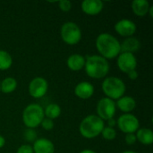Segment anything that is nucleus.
I'll list each match as a JSON object with an SVG mask.
<instances>
[{
    "label": "nucleus",
    "mask_w": 153,
    "mask_h": 153,
    "mask_svg": "<svg viewBox=\"0 0 153 153\" xmlns=\"http://www.w3.org/2000/svg\"><path fill=\"white\" fill-rule=\"evenodd\" d=\"M95 46L99 55L108 61L117 58L121 53L119 40L108 32H102L99 34L96 38Z\"/></svg>",
    "instance_id": "obj_1"
},
{
    "label": "nucleus",
    "mask_w": 153,
    "mask_h": 153,
    "mask_svg": "<svg viewBox=\"0 0 153 153\" xmlns=\"http://www.w3.org/2000/svg\"><path fill=\"white\" fill-rule=\"evenodd\" d=\"M85 74L91 79H105L110 70L109 63L100 55H91L85 57Z\"/></svg>",
    "instance_id": "obj_2"
},
{
    "label": "nucleus",
    "mask_w": 153,
    "mask_h": 153,
    "mask_svg": "<svg viewBox=\"0 0 153 153\" xmlns=\"http://www.w3.org/2000/svg\"><path fill=\"white\" fill-rule=\"evenodd\" d=\"M105 122L97 115H88L79 125V133L85 139H94L100 135L105 127Z\"/></svg>",
    "instance_id": "obj_3"
},
{
    "label": "nucleus",
    "mask_w": 153,
    "mask_h": 153,
    "mask_svg": "<svg viewBox=\"0 0 153 153\" xmlns=\"http://www.w3.org/2000/svg\"><path fill=\"white\" fill-rule=\"evenodd\" d=\"M101 90L106 98L116 101L125 95L126 86L122 79L117 76H108L103 80L101 83Z\"/></svg>",
    "instance_id": "obj_4"
},
{
    "label": "nucleus",
    "mask_w": 153,
    "mask_h": 153,
    "mask_svg": "<svg viewBox=\"0 0 153 153\" xmlns=\"http://www.w3.org/2000/svg\"><path fill=\"white\" fill-rule=\"evenodd\" d=\"M44 118V108L38 103H31L26 106L22 114L23 125L30 129L39 127Z\"/></svg>",
    "instance_id": "obj_5"
},
{
    "label": "nucleus",
    "mask_w": 153,
    "mask_h": 153,
    "mask_svg": "<svg viewBox=\"0 0 153 153\" xmlns=\"http://www.w3.org/2000/svg\"><path fill=\"white\" fill-rule=\"evenodd\" d=\"M60 36L65 44L74 46L77 45L82 39V30L75 22H66L60 29Z\"/></svg>",
    "instance_id": "obj_6"
},
{
    "label": "nucleus",
    "mask_w": 153,
    "mask_h": 153,
    "mask_svg": "<svg viewBox=\"0 0 153 153\" xmlns=\"http://www.w3.org/2000/svg\"><path fill=\"white\" fill-rule=\"evenodd\" d=\"M96 111L97 116L104 122L111 118H114L117 112L116 101L106 97L101 98L97 103Z\"/></svg>",
    "instance_id": "obj_7"
},
{
    "label": "nucleus",
    "mask_w": 153,
    "mask_h": 153,
    "mask_svg": "<svg viewBox=\"0 0 153 153\" xmlns=\"http://www.w3.org/2000/svg\"><path fill=\"white\" fill-rule=\"evenodd\" d=\"M117 126L118 129L126 134H135L136 131L140 128V122L137 117L131 113L123 114L117 118Z\"/></svg>",
    "instance_id": "obj_8"
},
{
    "label": "nucleus",
    "mask_w": 153,
    "mask_h": 153,
    "mask_svg": "<svg viewBox=\"0 0 153 153\" xmlns=\"http://www.w3.org/2000/svg\"><path fill=\"white\" fill-rule=\"evenodd\" d=\"M48 91V81L41 76H37L33 78L28 86V92L33 99L43 98Z\"/></svg>",
    "instance_id": "obj_9"
},
{
    "label": "nucleus",
    "mask_w": 153,
    "mask_h": 153,
    "mask_svg": "<svg viewBox=\"0 0 153 153\" xmlns=\"http://www.w3.org/2000/svg\"><path fill=\"white\" fill-rule=\"evenodd\" d=\"M137 64V58L134 54L120 53L117 57V65L118 69L126 74L134 70H136Z\"/></svg>",
    "instance_id": "obj_10"
},
{
    "label": "nucleus",
    "mask_w": 153,
    "mask_h": 153,
    "mask_svg": "<svg viewBox=\"0 0 153 153\" xmlns=\"http://www.w3.org/2000/svg\"><path fill=\"white\" fill-rule=\"evenodd\" d=\"M115 31L121 37L129 38L133 37L137 30V26L134 21L130 19H121L115 23Z\"/></svg>",
    "instance_id": "obj_11"
},
{
    "label": "nucleus",
    "mask_w": 153,
    "mask_h": 153,
    "mask_svg": "<svg viewBox=\"0 0 153 153\" xmlns=\"http://www.w3.org/2000/svg\"><path fill=\"white\" fill-rule=\"evenodd\" d=\"M81 7L85 14L95 16L102 12L104 4L101 0H84L82 2Z\"/></svg>",
    "instance_id": "obj_12"
},
{
    "label": "nucleus",
    "mask_w": 153,
    "mask_h": 153,
    "mask_svg": "<svg viewBox=\"0 0 153 153\" xmlns=\"http://www.w3.org/2000/svg\"><path fill=\"white\" fill-rule=\"evenodd\" d=\"M95 89L90 82H81L74 87V95L81 100H89L94 94Z\"/></svg>",
    "instance_id": "obj_13"
},
{
    "label": "nucleus",
    "mask_w": 153,
    "mask_h": 153,
    "mask_svg": "<svg viewBox=\"0 0 153 153\" xmlns=\"http://www.w3.org/2000/svg\"><path fill=\"white\" fill-rule=\"evenodd\" d=\"M33 153H55V145L47 138H38L32 143Z\"/></svg>",
    "instance_id": "obj_14"
},
{
    "label": "nucleus",
    "mask_w": 153,
    "mask_h": 153,
    "mask_svg": "<svg viewBox=\"0 0 153 153\" xmlns=\"http://www.w3.org/2000/svg\"><path fill=\"white\" fill-rule=\"evenodd\" d=\"M117 108H118L124 114H129L134 111L136 108V100L134 98L127 95H124L116 100Z\"/></svg>",
    "instance_id": "obj_15"
},
{
    "label": "nucleus",
    "mask_w": 153,
    "mask_h": 153,
    "mask_svg": "<svg viewBox=\"0 0 153 153\" xmlns=\"http://www.w3.org/2000/svg\"><path fill=\"white\" fill-rule=\"evenodd\" d=\"M141 48V42L135 37L126 38L122 42H120V51L121 53H131L134 54Z\"/></svg>",
    "instance_id": "obj_16"
},
{
    "label": "nucleus",
    "mask_w": 153,
    "mask_h": 153,
    "mask_svg": "<svg viewBox=\"0 0 153 153\" xmlns=\"http://www.w3.org/2000/svg\"><path fill=\"white\" fill-rule=\"evenodd\" d=\"M66 65L71 71L79 72L84 68L85 56L81 54H72L67 57Z\"/></svg>",
    "instance_id": "obj_17"
},
{
    "label": "nucleus",
    "mask_w": 153,
    "mask_h": 153,
    "mask_svg": "<svg viewBox=\"0 0 153 153\" xmlns=\"http://www.w3.org/2000/svg\"><path fill=\"white\" fill-rule=\"evenodd\" d=\"M136 140L143 145H152L153 143V132L150 128L140 127L135 133Z\"/></svg>",
    "instance_id": "obj_18"
},
{
    "label": "nucleus",
    "mask_w": 153,
    "mask_h": 153,
    "mask_svg": "<svg viewBox=\"0 0 153 153\" xmlns=\"http://www.w3.org/2000/svg\"><path fill=\"white\" fill-rule=\"evenodd\" d=\"M150 6V3L146 0H134L131 4L133 13L139 17H143L147 15Z\"/></svg>",
    "instance_id": "obj_19"
},
{
    "label": "nucleus",
    "mask_w": 153,
    "mask_h": 153,
    "mask_svg": "<svg viewBox=\"0 0 153 153\" xmlns=\"http://www.w3.org/2000/svg\"><path fill=\"white\" fill-rule=\"evenodd\" d=\"M18 83L15 78L8 76L0 82V91L4 94H11L17 89Z\"/></svg>",
    "instance_id": "obj_20"
},
{
    "label": "nucleus",
    "mask_w": 153,
    "mask_h": 153,
    "mask_svg": "<svg viewBox=\"0 0 153 153\" xmlns=\"http://www.w3.org/2000/svg\"><path fill=\"white\" fill-rule=\"evenodd\" d=\"M61 115V108L56 103H50L44 108V116L46 118L55 120Z\"/></svg>",
    "instance_id": "obj_21"
},
{
    "label": "nucleus",
    "mask_w": 153,
    "mask_h": 153,
    "mask_svg": "<svg viewBox=\"0 0 153 153\" xmlns=\"http://www.w3.org/2000/svg\"><path fill=\"white\" fill-rule=\"evenodd\" d=\"M13 65V57L5 50L0 49V71L8 70Z\"/></svg>",
    "instance_id": "obj_22"
},
{
    "label": "nucleus",
    "mask_w": 153,
    "mask_h": 153,
    "mask_svg": "<svg viewBox=\"0 0 153 153\" xmlns=\"http://www.w3.org/2000/svg\"><path fill=\"white\" fill-rule=\"evenodd\" d=\"M100 134H101L102 138L105 139L106 141H113L117 137V131L113 127L105 126Z\"/></svg>",
    "instance_id": "obj_23"
},
{
    "label": "nucleus",
    "mask_w": 153,
    "mask_h": 153,
    "mask_svg": "<svg viewBox=\"0 0 153 153\" xmlns=\"http://www.w3.org/2000/svg\"><path fill=\"white\" fill-rule=\"evenodd\" d=\"M23 139L28 142V143H34L38 137H37V133L34 129H30V128H27L24 133H23Z\"/></svg>",
    "instance_id": "obj_24"
},
{
    "label": "nucleus",
    "mask_w": 153,
    "mask_h": 153,
    "mask_svg": "<svg viewBox=\"0 0 153 153\" xmlns=\"http://www.w3.org/2000/svg\"><path fill=\"white\" fill-rule=\"evenodd\" d=\"M58 4V7L59 9L62 11V12H65V13H67L69 12L71 9H72V2L69 1V0H60L57 2Z\"/></svg>",
    "instance_id": "obj_25"
},
{
    "label": "nucleus",
    "mask_w": 153,
    "mask_h": 153,
    "mask_svg": "<svg viewBox=\"0 0 153 153\" xmlns=\"http://www.w3.org/2000/svg\"><path fill=\"white\" fill-rule=\"evenodd\" d=\"M54 121L48 118H44L40 124V126L45 130V131H51L54 128Z\"/></svg>",
    "instance_id": "obj_26"
},
{
    "label": "nucleus",
    "mask_w": 153,
    "mask_h": 153,
    "mask_svg": "<svg viewBox=\"0 0 153 153\" xmlns=\"http://www.w3.org/2000/svg\"><path fill=\"white\" fill-rule=\"evenodd\" d=\"M125 142L127 145H134L136 143V136L135 134H127L125 136Z\"/></svg>",
    "instance_id": "obj_27"
},
{
    "label": "nucleus",
    "mask_w": 153,
    "mask_h": 153,
    "mask_svg": "<svg viewBox=\"0 0 153 153\" xmlns=\"http://www.w3.org/2000/svg\"><path fill=\"white\" fill-rule=\"evenodd\" d=\"M16 153H33V150H32L31 145H30V144H22L17 149Z\"/></svg>",
    "instance_id": "obj_28"
},
{
    "label": "nucleus",
    "mask_w": 153,
    "mask_h": 153,
    "mask_svg": "<svg viewBox=\"0 0 153 153\" xmlns=\"http://www.w3.org/2000/svg\"><path fill=\"white\" fill-rule=\"evenodd\" d=\"M127 76H128V78H129L130 80H132V81H135V80L138 78L139 74H138V72H137L136 70H134V71H132V72L128 73V74H127Z\"/></svg>",
    "instance_id": "obj_29"
},
{
    "label": "nucleus",
    "mask_w": 153,
    "mask_h": 153,
    "mask_svg": "<svg viewBox=\"0 0 153 153\" xmlns=\"http://www.w3.org/2000/svg\"><path fill=\"white\" fill-rule=\"evenodd\" d=\"M106 122H107V124H108L107 126L115 128V126H117V120H116L115 118H111V119H109V120H108V121H106Z\"/></svg>",
    "instance_id": "obj_30"
},
{
    "label": "nucleus",
    "mask_w": 153,
    "mask_h": 153,
    "mask_svg": "<svg viewBox=\"0 0 153 153\" xmlns=\"http://www.w3.org/2000/svg\"><path fill=\"white\" fill-rule=\"evenodd\" d=\"M5 145V139L3 135L0 134V149H2Z\"/></svg>",
    "instance_id": "obj_31"
},
{
    "label": "nucleus",
    "mask_w": 153,
    "mask_h": 153,
    "mask_svg": "<svg viewBox=\"0 0 153 153\" xmlns=\"http://www.w3.org/2000/svg\"><path fill=\"white\" fill-rule=\"evenodd\" d=\"M80 153H96V152H94L93 150H91V149H85V150H82Z\"/></svg>",
    "instance_id": "obj_32"
},
{
    "label": "nucleus",
    "mask_w": 153,
    "mask_h": 153,
    "mask_svg": "<svg viewBox=\"0 0 153 153\" xmlns=\"http://www.w3.org/2000/svg\"><path fill=\"white\" fill-rule=\"evenodd\" d=\"M148 14L151 16V18H152L153 17V6L152 5H151V6H150V9H149Z\"/></svg>",
    "instance_id": "obj_33"
},
{
    "label": "nucleus",
    "mask_w": 153,
    "mask_h": 153,
    "mask_svg": "<svg viewBox=\"0 0 153 153\" xmlns=\"http://www.w3.org/2000/svg\"><path fill=\"white\" fill-rule=\"evenodd\" d=\"M121 153H137L135 152H134V151H125V152H123Z\"/></svg>",
    "instance_id": "obj_34"
}]
</instances>
